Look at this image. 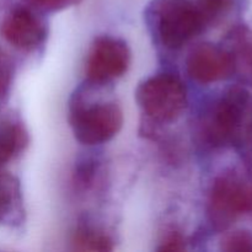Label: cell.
Returning <instances> with one entry per match:
<instances>
[{"mask_svg": "<svg viewBox=\"0 0 252 252\" xmlns=\"http://www.w3.org/2000/svg\"><path fill=\"white\" fill-rule=\"evenodd\" d=\"M197 134L207 149L245 144L252 135V94L231 86L209 101L197 122Z\"/></svg>", "mask_w": 252, "mask_h": 252, "instance_id": "cell-1", "label": "cell"}, {"mask_svg": "<svg viewBox=\"0 0 252 252\" xmlns=\"http://www.w3.org/2000/svg\"><path fill=\"white\" fill-rule=\"evenodd\" d=\"M149 16L154 34L167 49L182 48L208 27L198 4L192 0H157Z\"/></svg>", "mask_w": 252, "mask_h": 252, "instance_id": "cell-2", "label": "cell"}, {"mask_svg": "<svg viewBox=\"0 0 252 252\" xmlns=\"http://www.w3.org/2000/svg\"><path fill=\"white\" fill-rule=\"evenodd\" d=\"M69 123L78 142L98 145L117 135L123 126V111L115 100L94 102L76 93L69 103Z\"/></svg>", "mask_w": 252, "mask_h": 252, "instance_id": "cell-3", "label": "cell"}, {"mask_svg": "<svg viewBox=\"0 0 252 252\" xmlns=\"http://www.w3.org/2000/svg\"><path fill=\"white\" fill-rule=\"evenodd\" d=\"M252 212V181L236 170H226L214 179L208 194L207 214L216 230L229 228Z\"/></svg>", "mask_w": 252, "mask_h": 252, "instance_id": "cell-4", "label": "cell"}, {"mask_svg": "<svg viewBox=\"0 0 252 252\" xmlns=\"http://www.w3.org/2000/svg\"><path fill=\"white\" fill-rule=\"evenodd\" d=\"M135 98L150 122L164 125L181 117L187 107L189 94L176 74L159 73L139 84Z\"/></svg>", "mask_w": 252, "mask_h": 252, "instance_id": "cell-5", "label": "cell"}, {"mask_svg": "<svg viewBox=\"0 0 252 252\" xmlns=\"http://www.w3.org/2000/svg\"><path fill=\"white\" fill-rule=\"evenodd\" d=\"M130 64V49L127 42L111 34L94 39L85 64L89 84L102 86L122 78Z\"/></svg>", "mask_w": 252, "mask_h": 252, "instance_id": "cell-6", "label": "cell"}, {"mask_svg": "<svg viewBox=\"0 0 252 252\" xmlns=\"http://www.w3.org/2000/svg\"><path fill=\"white\" fill-rule=\"evenodd\" d=\"M187 74L199 84H213L235 74L233 58L226 47L214 43H199L186 59Z\"/></svg>", "mask_w": 252, "mask_h": 252, "instance_id": "cell-7", "label": "cell"}, {"mask_svg": "<svg viewBox=\"0 0 252 252\" xmlns=\"http://www.w3.org/2000/svg\"><path fill=\"white\" fill-rule=\"evenodd\" d=\"M0 34L16 49L31 52L46 41L47 25L32 10L17 6L10 10L2 19Z\"/></svg>", "mask_w": 252, "mask_h": 252, "instance_id": "cell-8", "label": "cell"}, {"mask_svg": "<svg viewBox=\"0 0 252 252\" xmlns=\"http://www.w3.org/2000/svg\"><path fill=\"white\" fill-rule=\"evenodd\" d=\"M25 220V206L20 181L0 171V225L17 226Z\"/></svg>", "mask_w": 252, "mask_h": 252, "instance_id": "cell-9", "label": "cell"}, {"mask_svg": "<svg viewBox=\"0 0 252 252\" xmlns=\"http://www.w3.org/2000/svg\"><path fill=\"white\" fill-rule=\"evenodd\" d=\"M29 145V132L16 116L0 118V166L16 159Z\"/></svg>", "mask_w": 252, "mask_h": 252, "instance_id": "cell-10", "label": "cell"}, {"mask_svg": "<svg viewBox=\"0 0 252 252\" xmlns=\"http://www.w3.org/2000/svg\"><path fill=\"white\" fill-rule=\"evenodd\" d=\"M226 49L233 58L235 74L252 83V37L246 27L238 26L226 36Z\"/></svg>", "mask_w": 252, "mask_h": 252, "instance_id": "cell-11", "label": "cell"}, {"mask_svg": "<svg viewBox=\"0 0 252 252\" xmlns=\"http://www.w3.org/2000/svg\"><path fill=\"white\" fill-rule=\"evenodd\" d=\"M74 250L78 251H111L113 240L105 231L90 225H79L71 238Z\"/></svg>", "mask_w": 252, "mask_h": 252, "instance_id": "cell-12", "label": "cell"}, {"mask_svg": "<svg viewBox=\"0 0 252 252\" xmlns=\"http://www.w3.org/2000/svg\"><path fill=\"white\" fill-rule=\"evenodd\" d=\"M100 166L101 162L94 158H85V159L80 160L75 166V171L73 175L74 185L83 191L90 189L94 186V181L97 177Z\"/></svg>", "mask_w": 252, "mask_h": 252, "instance_id": "cell-13", "label": "cell"}, {"mask_svg": "<svg viewBox=\"0 0 252 252\" xmlns=\"http://www.w3.org/2000/svg\"><path fill=\"white\" fill-rule=\"evenodd\" d=\"M234 0H197L199 9L203 12L208 26L216 24L233 6Z\"/></svg>", "mask_w": 252, "mask_h": 252, "instance_id": "cell-14", "label": "cell"}, {"mask_svg": "<svg viewBox=\"0 0 252 252\" xmlns=\"http://www.w3.org/2000/svg\"><path fill=\"white\" fill-rule=\"evenodd\" d=\"M220 249L226 252L252 251V234L249 231H233L221 239Z\"/></svg>", "mask_w": 252, "mask_h": 252, "instance_id": "cell-15", "label": "cell"}, {"mask_svg": "<svg viewBox=\"0 0 252 252\" xmlns=\"http://www.w3.org/2000/svg\"><path fill=\"white\" fill-rule=\"evenodd\" d=\"M15 65L9 54L0 47V103L5 100L11 88Z\"/></svg>", "mask_w": 252, "mask_h": 252, "instance_id": "cell-16", "label": "cell"}, {"mask_svg": "<svg viewBox=\"0 0 252 252\" xmlns=\"http://www.w3.org/2000/svg\"><path fill=\"white\" fill-rule=\"evenodd\" d=\"M26 1L41 11L56 12L73 6L80 0H26Z\"/></svg>", "mask_w": 252, "mask_h": 252, "instance_id": "cell-17", "label": "cell"}, {"mask_svg": "<svg viewBox=\"0 0 252 252\" xmlns=\"http://www.w3.org/2000/svg\"><path fill=\"white\" fill-rule=\"evenodd\" d=\"M159 251H184L186 250V239L179 231H170L160 243Z\"/></svg>", "mask_w": 252, "mask_h": 252, "instance_id": "cell-18", "label": "cell"}]
</instances>
